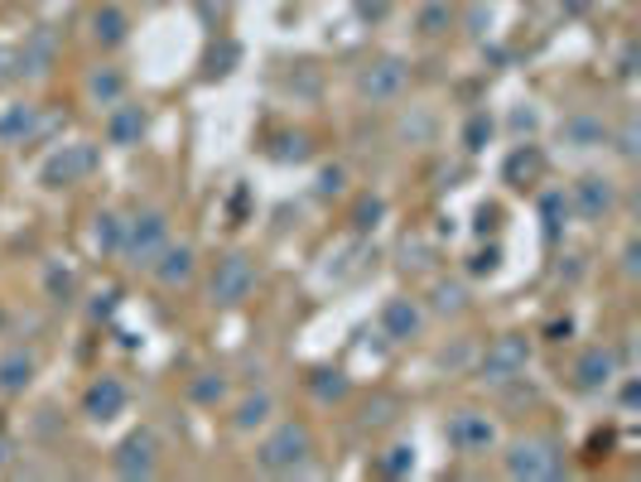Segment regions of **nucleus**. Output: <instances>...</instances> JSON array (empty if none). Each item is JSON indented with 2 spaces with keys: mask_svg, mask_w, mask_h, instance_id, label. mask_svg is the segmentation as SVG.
I'll list each match as a JSON object with an SVG mask.
<instances>
[{
  "mask_svg": "<svg viewBox=\"0 0 641 482\" xmlns=\"http://www.w3.org/2000/svg\"><path fill=\"white\" fill-rule=\"evenodd\" d=\"M313 458V430L304 420H280L270 424L256 444V468L270 478H295L304 473V464Z\"/></svg>",
  "mask_w": 641,
  "mask_h": 482,
  "instance_id": "f257e3e1",
  "label": "nucleus"
},
{
  "mask_svg": "<svg viewBox=\"0 0 641 482\" xmlns=\"http://www.w3.org/2000/svg\"><path fill=\"white\" fill-rule=\"evenodd\" d=\"M502 473L516 482H550L565 478V444L555 434H521L506 444L502 454Z\"/></svg>",
  "mask_w": 641,
  "mask_h": 482,
  "instance_id": "f03ea898",
  "label": "nucleus"
},
{
  "mask_svg": "<svg viewBox=\"0 0 641 482\" xmlns=\"http://www.w3.org/2000/svg\"><path fill=\"white\" fill-rule=\"evenodd\" d=\"M174 242V232H169V212L164 208H145L126 218V237H121V251L116 261L131 265V271H145L150 275V265L160 261V251Z\"/></svg>",
  "mask_w": 641,
  "mask_h": 482,
  "instance_id": "7ed1b4c3",
  "label": "nucleus"
},
{
  "mask_svg": "<svg viewBox=\"0 0 641 482\" xmlns=\"http://www.w3.org/2000/svg\"><path fill=\"white\" fill-rule=\"evenodd\" d=\"M526 367H531V338H526V333H502V338H492L488 353H482L478 381L482 386H516V381L526 376Z\"/></svg>",
  "mask_w": 641,
  "mask_h": 482,
  "instance_id": "20e7f679",
  "label": "nucleus"
},
{
  "mask_svg": "<svg viewBox=\"0 0 641 482\" xmlns=\"http://www.w3.org/2000/svg\"><path fill=\"white\" fill-rule=\"evenodd\" d=\"M97 164H101V145L97 140H73V145H63V150H53L49 160H44L39 184L53 188V194H59V188H77L97 174Z\"/></svg>",
  "mask_w": 641,
  "mask_h": 482,
  "instance_id": "39448f33",
  "label": "nucleus"
},
{
  "mask_svg": "<svg viewBox=\"0 0 641 482\" xmlns=\"http://www.w3.org/2000/svg\"><path fill=\"white\" fill-rule=\"evenodd\" d=\"M256 261L246 251H227L218 265H212V280H208V299L218 309H236V305H246L251 299V289H256Z\"/></svg>",
  "mask_w": 641,
  "mask_h": 482,
  "instance_id": "423d86ee",
  "label": "nucleus"
},
{
  "mask_svg": "<svg viewBox=\"0 0 641 482\" xmlns=\"http://www.w3.org/2000/svg\"><path fill=\"white\" fill-rule=\"evenodd\" d=\"M111 473L126 478V482H140V478H155L160 473V434L150 424L131 430L126 440L111 448Z\"/></svg>",
  "mask_w": 641,
  "mask_h": 482,
  "instance_id": "0eeeda50",
  "label": "nucleus"
},
{
  "mask_svg": "<svg viewBox=\"0 0 641 482\" xmlns=\"http://www.w3.org/2000/svg\"><path fill=\"white\" fill-rule=\"evenodd\" d=\"M405 87H410V69H405V59H371L367 69L357 73V97H362L367 107L400 102Z\"/></svg>",
  "mask_w": 641,
  "mask_h": 482,
  "instance_id": "6e6552de",
  "label": "nucleus"
},
{
  "mask_svg": "<svg viewBox=\"0 0 641 482\" xmlns=\"http://www.w3.org/2000/svg\"><path fill=\"white\" fill-rule=\"evenodd\" d=\"M617 203H622V188L607 174H579L569 188V208H574V218H583V222H607L617 212Z\"/></svg>",
  "mask_w": 641,
  "mask_h": 482,
  "instance_id": "1a4fd4ad",
  "label": "nucleus"
},
{
  "mask_svg": "<svg viewBox=\"0 0 641 482\" xmlns=\"http://www.w3.org/2000/svg\"><path fill=\"white\" fill-rule=\"evenodd\" d=\"M444 440L454 454H468V458H482L497 448V420H488L482 410H458L454 420L444 424Z\"/></svg>",
  "mask_w": 641,
  "mask_h": 482,
  "instance_id": "9d476101",
  "label": "nucleus"
},
{
  "mask_svg": "<svg viewBox=\"0 0 641 482\" xmlns=\"http://www.w3.org/2000/svg\"><path fill=\"white\" fill-rule=\"evenodd\" d=\"M194 275H198V251H194V242H169L164 251H160V261L150 265V280L160 289H188L194 285Z\"/></svg>",
  "mask_w": 641,
  "mask_h": 482,
  "instance_id": "9b49d317",
  "label": "nucleus"
},
{
  "mask_svg": "<svg viewBox=\"0 0 641 482\" xmlns=\"http://www.w3.org/2000/svg\"><path fill=\"white\" fill-rule=\"evenodd\" d=\"M145 131H150V111H145L140 102H116L107 111V121H101V136H107L111 150H131V145L145 140Z\"/></svg>",
  "mask_w": 641,
  "mask_h": 482,
  "instance_id": "f8f14e48",
  "label": "nucleus"
},
{
  "mask_svg": "<svg viewBox=\"0 0 641 482\" xmlns=\"http://www.w3.org/2000/svg\"><path fill=\"white\" fill-rule=\"evenodd\" d=\"M569 381H574V391H603V386H613V381H617V353L607 343L583 347V353L574 357V367H569Z\"/></svg>",
  "mask_w": 641,
  "mask_h": 482,
  "instance_id": "ddd939ff",
  "label": "nucleus"
},
{
  "mask_svg": "<svg viewBox=\"0 0 641 482\" xmlns=\"http://www.w3.org/2000/svg\"><path fill=\"white\" fill-rule=\"evenodd\" d=\"M53 63H59V35H53L49 25L29 29L25 44L15 49V73L20 77H49Z\"/></svg>",
  "mask_w": 641,
  "mask_h": 482,
  "instance_id": "4468645a",
  "label": "nucleus"
},
{
  "mask_svg": "<svg viewBox=\"0 0 641 482\" xmlns=\"http://www.w3.org/2000/svg\"><path fill=\"white\" fill-rule=\"evenodd\" d=\"M126 406H131V391H126V381L121 376H97L93 386L83 391V415L87 420H97V424L126 415Z\"/></svg>",
  "mask_w": 641,
  "mask_h": 482,
  "instance_id": "2eb2a0df",
  "label": "nucleus"
},
{
  "mask_svg": "<svg viewBox=\"0 0 641 482\" xmlns=\"http://www.w3.org/2000/svg\"><path fill=\"white\" fill-rule=\"evenodd\" d=\"M381 333H386L391 343L420 338V333H424V309H420V299H410V295L386 299V309H381Z\"/></svg>",
  "mask_w": 641,
  "mask_h": 482,
  "instance_id": "dca6fc26",
  "label": "nucleus"
},
{
  "mask_svg": "<svg viewBox=\"0 0 641 482\" xmlns=\"http://www.w3.org/2000/svg\"><path fill=\"white\" fill-rule=\"evenodd\" d=\"M607 121L599 116V111H574V116L559 121V140L569 145V150H599V145H607Z\"/></svg>",
  "mask_w": 641,
  "mask_h": 482,
  "instance_id": "f3484780",
  "label": "nucleus"
},
{
  "mask_svg": "<svg viewBox=\"0 0 641 482\" xmlns=\"http://www.w3.org/2000/svg\"><path fill=\"white\" fill-rule=\"evenodd\" d=\"M39 376V357L25 353V347H10L0 353V396H25Z\"/></svg>",
  "mask_w": 641,
  "mask_h": 482,
  "instance_id": "a211bd4d",
  "label": "nucleus"
},
{
  "mask_svg": "<svg viewBox=\"0 0 641 482\" xmlns=\"http://www.w3.org/2000/svg\"><path fill=\"white\" fill-rule=\"evenodd\" d=\"M87 35H93L97 49H121L131 39V15L121 5H97L87 15Z\"/></svg>",
  "mask_w": 641,
  "mask_h": 482,
  "instance_id": "6ab92c4d",
  "label": "nucleus"
},
{
  "mask_svg": "<svg viewBox=\"0 0 641 482\" xmlns=\"http://www.w3.org/2000/svg\"><path fill=\"white\" fill-rule=\"evenodd\" d=\"M126 73L111 69V63H101V69L87 73V102H93L97 111H111L116 102H126Z\"/></svg>",
  "mask_w": 641,
  "mask_h": 482,
  "instance_id": "aec40b11",
  "label": "nucleus"
},
{
  "mask_svg": "<svg viewBox=\"0 0 641 482\" xmlns=\"http://www.w3.org/2000/svg\"><path fill=\"white\" fill-rule=\"evenodd\" d=\"M39 136V107L34 102H10L0 111V145H29Z\"/></svg>",
  "mask_w": 641,
  "mask_h": 482,
  "instance_id": "412c9836",
  "label": "nucleus"
},
{
  "mask_svg": "<svg viewBox=\"0 0 641 482\" xmlns=\"http://www.w3.org/2000/svg\"><path fill=\"white\" fill-rule=\"evenodd\" d=\"M280 410V400L270 396V391H251V396H242L232 406V430L236 434H251V430H261V424H270V415Z\"/></svg>",
  "mask_w": 641,
  "mask_h": 482,
  "instance_id": "4be33fe9",
  "label": "nucleus"
},
{
  "mask_svg": "<svg viewBox=\"0 0 641 482\" xmlns=\"http://www.w3.org/2000/svg\"><path fill=\"white\" fill-rule=\"evenodd\" d=\"M44 299L49 305H77V271L73 265H63V261H49L44 265Z\"/></svg>",
  "mask_w": 641,
  "mask_h": 482,
  "instance_id": "5701e85b",
  "label": "nucleus"
},
{
  "mask_svg": "<svg viewBox=\"0 0 641 482\" xmlns=\"http://www.w3.org/2000/svg\"><path fill=\"white\" fill-rule=\"evenodd\" d=\"M121 237H126V218H121L116 208H101L93 218V251L97 256H116Z\"/></svg>",
  "mask_w": 641,
  "mask_h": 482,
  "instance_id": "b1692460",
  "label": "nucleus"
},
{
  "mask_svg": "<svg viewBox=\"0 0 641 482\" xmlns=\"http://www.w3.org/2000/svg\"><path fill=\"white\" fill-rule=\"evenodd\" d=\"M309 391H313V400H323V406H337V400L353 396V376H347L343 367H319V372L309 376Z\"/></svg>",
  "mask_w": 641,
  "mask_h": 482,
  "instance_id": "393cba45",
  "label": "nucleus"
},
{
  "mask_svg": "<svg viewBox=\"0 0 641 482\" xmlns=\"http://www.w3.org/2000/svg\"><path fill=\"white\" fill-rule=\"evenodd\" d=\"M430 309L439 313V319H464V313L472 309L468 285H458V280H439V285L430 289Z\"/></svg>",
  "mask_w": 641,
  "mask_h": 482,
  "instance_id": "a878e982",
  "label": "nucleus"
},
{
  "mask_svg": "<svg viewBox=\"0 0 641 482\" xmlns=\"http://www.w3.org/2000/svg\"><path fill=\"white\" fill-rule=\"evenodd\" d=\"M540 170H545V155H540L535 145H516V150H511V160H506V184L526 188Z\"/></svg>",
  "mask_w": 641,
  "mask_h": 482,
  "instance_id": "bb28decb",
  "label": "nucleus"
},
{
  "mask_svg": "<svg viewBox=\"0 0 641 482\" xmlns=\"http://www.w3.org/2000/svg\"><path fill=\"white\" fill-rule=\"evenodd\" d=\"M454 20H458V10L448 5V0H430V5H420V15H415V29H420L424 39H439L454 29Z\"/></svg>",
  "mask_w": 641,
  "mask_h": 482,
  "instance_id": "cd10ccee",
  "label": "nucleus"
},
{
  "mask_svg": "<svg viewBox=\"0 0 641 482\" xmlns=\"http://www.w3.org/2000/svg\"><path fill=\"white\" fill-rule=\"evenodd\" d=\"M540 218H545V237L555 242V237H559V227H565V222L574 218L565 188H545V194H540Z\"/></svg>",
  "mask_w": 641,
  "mask_h": 482,
  "instance_id": "c85d7f7f",
  "label": "nucleus"
},
{
  "mask_svg": "<svg viewBox=\"0 0 641 482\" xmlns=\"http://www.w3.org/2000/svg\"><path fill=\"white\" fill-rule=\"evenodd\" d=\"M188 396H194V406H208V410H218L222 400L232 396V381L222 376V372H202V376H194V386H188Z\"/></svg>",
  "mask_w": 641,
  "mask_h": 482,
  "instance_id": "c756f323",
  "label": "nucleus"
},
{
  "mask_svg": "<svg viewBox=\"0 0 641 482\" xmlns=\"http://www.w3.org/2000/svg\"><path fill=\"white\" fill-rule=\"evenodd\" d=\"M400 140L405 145H424V140H434V116L424 107H410V116L400 121Z\"/></svg>",
  "mask_w": 641,
  "mask_h": 482,
  "instance_id": "7c9ffc66",
  "label": "nucleus"
},
{
  "mask_svg": "<svg viewBox=\"0 0 641 482\" xmlns=\"http://www.w3.org/2000/svg\"><path fill=\"white\" fill-rule=\"evenodd\" d=\"M492 116L488 111H478V116H468V126H464V150L468 155H478V150H488V140H492Z\"/></svg>",
  "mask_w": 641,
  "mask_h": 482,
  "instance_id": "2f4dec72",
  "label": "nucleus"
},
{
  "mask_svg": "<svg viewBox=\"0 0 641 482\" xmlns=\"http://www.w3.org/2000/svg\"><path fill=\"white\" fill-rule=\"evenodd\" d=\"M415 468V444H391L386 454H381V473L386 478H405Z\"/></svg>",
  "mask_w": 641,
  "mask_h": 482,
  "instance_id": "473e14b6",
  "label": "nucleus"
},
{
  "mask_svg": "<svg viewBox=\"0 0 641 482\" xmlns=\"http://www.w3.org/2000/svg\"><path fill=\"white\" fill-rule=\"evenodd\" d=\"M497 271H502V246H497V242L482 246V251H472L468 275H497Z\"/></svg>",
  "mask_w": 641,
  "mask_h": 482,
  "instance_id": "72a5a7b5",
  "label": "nucleus"
},
{
  "mask_svg": "<svg viewBox=\"0 0 641 482\" xmlns=\"http://www.w3.org/2000/svg\"><path fill=\"white\" fill-rule=\"evenodd\" d=\"M381 218H386V203H381V198H362V203L353 208V227L357 232H371Z\"/></svg>",
  "mask_w": 641,
  "mask_h": 482,
  "instance_id": "f704fd0d",
  "label": "nucleus"
},
{
  "mask_svg": "<svg viewBox=\"0 0 641 482\" xmlns=\"http://www.w3.org/2000/svg\"><path fill=\"white\" fill-rule=\"evenodd\" d=\"M343 194H347V170L329 164V170L319 174V198H343Z\"/></svg>",
  "mask_w": 641,
  "mask_h": 482,
  "instance_id": "c9c22d12",
  "label": "nucleus"
},
{
  "mask_svg": "<svg viewBox=\"0 0 641 482\" xmlns=\"http://www.w3.org/2000/svg\"><path fill=\"white\" fill-rule=\"evenodd\" d=\"M607 140H617V155H622V160H637V155H641V145H637V121H622V126H617V136H607Z\"/></svg>",
  "mask_w": 641,
  "mask_h": 482,
  "instance_id": "e433bc0d",
  "label": "nucleus"
},
{
  "mask_svg": "<svg viewBox=\"0 0 641 482\" xmlns=\"http://www.w3.org/2000/svg\"><path fill=\"white\" fill-rule=\"evenodd\" d=\"M280 145H285V150H275V160H295V164L309 160V136H285Z\"/></svg>",
  "mask_w": 641,
  "mask_h": 482,
  "instance_id": "4c0bfd02",
  "label": "nucleus"
},
{
  "mask_svg": "<svg viewBox=\"0 0 641 482\" xmlns=\"http://www.w3.org/2000/svg\"><path fill=\"white\" fill-rule=\"evenodd\" d=\"M622 275L627 280L641 275V242L637 237H627V246H622Z\"/></svg>",
  "mask_w": 641,
  "mask_h": 482,
  "instance_id": "58836bf2",
  "label": "nucleus"
},
{
  "mask_svg": "<svg viewBox=\"0 0 641 482\" xmlns=\"http://www.w3.org/2000/svg\"><path fill=\"white\" fill-rule=\"evenodd\" d=\"M545 338L550 343H569L574 338V319H550L545 323Z\"/></svg>",
  "mask_w": 641,
  "mask_h": 482,
  "instance_id": "ea45409f",
  "label": "nucleus"
},
{
  "mask_svg": "<svg viewBox=\"0 0 641 482\" xmlns=\"http://www.w3.org/2000/svg\"><path fill=\"white\" fill-rule=\"evenodd\" d=\"M116 299H121V295H116V289H107V295H97V305H93V309H87V313H93V319H97V323H101V319H111V313H116Z\"/></svg>",
  "mask_w": 641,
  "mask_h": 482,
  "instance_id": "a19ab883",
  "label": "nucleus"
},
{
  "mask_svg": "<svg viewBox=\"0 0 641 482\" xmlns=\"http://www.w3.org/2000/svg\"><path fill=\"white\" fill-rule=\"evenodd\" d=\"M15 49H5V44H0V87H10L15 83Z\"/></svg>",
  "mask_w": 641,
  "mask_h": 482,
  "instance_id": "79ce46f5",
  "label": "nucleus"
},
{
  "mask_svg": "<svg viewBox=\"0 0 641 482\" xmlns=\"http://www.w3.org/2000/svg\"><path fill=\"white\" fill-rule=\"evenodd\" d=\"M478 237H488V232H497V208H478Z\"/></svg>",
  "mask_w": 641,
  "mask_h": 482,
  "instance_id": "37998d69",
  "label": "nucleus"
},
{
  "mask_svg": "<svg viewBox=\"0 0 641 482\" xmlns=\"http://www.w3.org/2000/svg\"><path fill=\"white\" fill-rule=\"evenodd\" d=\"M357 10H362L367 20H381V15H386V10H391V5H386V0H357Z\"/></svg>",
  "mask_w": 641,
  "mask_h": 482,
  "instance_id": "c03bdc74",
  "label": "nucleus"
},
{
  "mask_svg": "<svg viewBox=\"0 0 641 482\" xmlns=\"http://www.w3.org/2000/svg\"><path fill=\"white\" fill-rule=\"evenodd\" d=\"M637 400H641V386H637V376H627V381H622V406L632 410Z\"/></svg>",
  "mask_w": 641,
  "mask_h": 482,
  "instance_id": "a18cd8bd",
  "label": "nucleus"
},
{
  "mask_svg": "<svg viewBox=\"0 0 641 482\" xmlns=\"http://www.w3.org/2000/svg\"><path fill=\"white\" fill-rule=\"evenodd\" d=\"M511 126H516V131H535V111H516Z\"/></svg>",
  "mask_w": 641,
  "mask_h": 482,
  "instance_id": "49530a36",
  "label": "nucleus"
},
{
  "mask_svg": "<svg viewBox=\"0 0 641 482\" xmlns=\"http://www.w3.org/2000/svg\"><path fill=\"white\" fill-rule=\"evenodd\" d=\"M10 458H15V444H10L5 434H0V473H5V468H10Z\"/></svg>",
  "mask_w": 641,
  "mask_h": 482,
  "instance_id": "de8ad7c7",
  "label": "nucleus"
}]
</instances>
